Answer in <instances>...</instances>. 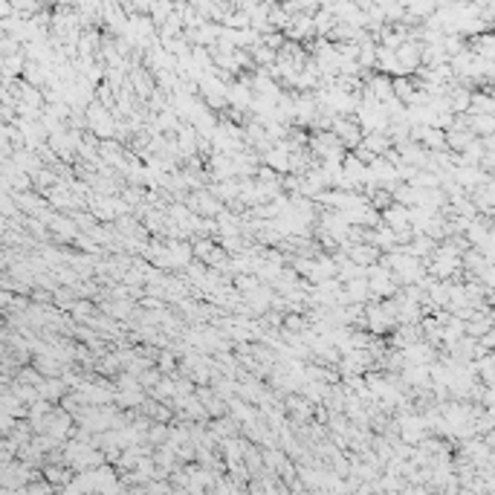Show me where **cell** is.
Here are the masks:
<instances>
[{
	"mask_svg": "<svg viewBox=\"0 0 495 495\" xmlns=\"http://www.w3.org/2000/svg\"><path fill=\"white\" fill-rule=\"evenodd\" d=\"M397 59L403 64L406 76H417V70H423V44L420 41H406V44L397 50Z\"/></svg>",
	"mask_w": 495,
	"mask_h": 495,
	"instance_id": "cell-4",
	"label": "cell"
},
{
	"mask_svg": "<svg viewBox=\"0 0 495 495\" xmlns=\"http://www.w3.org/2000/svg\"><path fill=\"white\" fill-rule=\"evenodd\" d=\"M261 165L273 168V171H278L281 177H287L290 174V151H287V145L278 143L273 151H266L264 157H261Z\"/></svg>",
	"mask_w": 495,
	"mask_h": 495,
	"instance_id": "cell-7",
	"label": "cell"
},
{
	"mask_svg": "<svg viewBox=\"0 0 495 495\" xmlns=\"http://www.w3.org/2000/svg\"><path fill=\"white\" fill-rule=\"evenodd\" d=\"M284 408H287V414L293 417V420H310L313 417V403H310L304 394H287L284 397Z\"/></svg>",
	"mask_w": 495,
	"mask_h": 495,
	"instance_id": "cell-8",
	"label": "cell"
},
{
	"mask_svg": "<svg viewBox=\"0 0 495 495\" xmlns=\"http://www.w3.org/2000/svg\"><path fill=\"white\" fill-rule=\"evenodd\" d=\"M383 223L388 226V229H406V226H412V218H408V209L406 206H397L394 203L388 211H383Z\"/></svg>",
	"mask_w": 495,
	"mask_h": 495,
	"instance_id": "cell-13",
	"label": "cell"
},
{
	"mask_svg": "<svg viewBox=\"0 0 495 495\" xmlns=\"http://www.w3.org/2000/svg\"><path fill=\"white\" fill-rule=\"evenodd\" d=\"M209 191L218 197V200L223 203V206H229V203H235L238 197H240V180H223V182H211L209 186Z\"/></svg>",
	"mask_w": 495,
	"mask_h": 495,
	"instance_id": "cell-11",
	"label": "cell"
},
{
	"mask_svg": "<svg viewBox=\"0 0 495 495\" xmlns=\"http://www.w3.org/2000/svg\"><path fill=\"white\" fill-rule=\"evenodd\" d=\"M38 394H41V400H47V403H52V406H61V400L70 394V386L64 383L61 377L44 379V383H41V388H38Z\"/></svg>",
	"mask_w": 495,
	"mask_h": 495,
	"instance_id": "cell-9",
	"label": "cell"
},
{
	"mask_svg": "<svg viewBox=\"0 0 495 495\" xmlns=\"http://www.w3.org/2000/svg\"><path fill=\"white\" fill-rule=\"evenodd\" d=\"M76 302H78V299H76V293H73V287H59V290H55V295H52V304H55V307H59V310H61V313H67V316H70V313H73V307H76Z\"/></svg>",
	"mask_w": 495,
	"mask_h": 495,
	"instance_id": "cell-15",
	"label": "cell"
},
{
	"mask_svg": "<svg viewBox=\"0 0 495 495\" xmlns=\"http://www.w3.org/2000/svg\"><path fill=\"white\" fill-rule=\"evenodd\" d=\"M148 397L157 400V403H171V400L177 397V377H162V383L154 388Z\"/></svg>",
	"mask_w": 495,
	"mask_h": 495,
	"instance_id": "cell-14",
	"label": "cell"
},
{
	"mask_svg": "<svg viewBox=\"0 0 495 495\" xmlns=\"http://www.w3.org/2000/svg\"><path fill=\"white\" fill-rule=\"evenodd\" d=\"M98 313V304L96 302H76V307H73V313H70V319H73L76 324H87L93 316Z\"/></svg>",
	"mask_w": 495,
	"mask_h": 495,
	"instance_id": "cell-16",
	"label": "cell"
},
{
	"mask_svg": "<svg viewBox=\"0 0 495 495\" xmlns=\"http://www.w3.org/2000/svg\"><path fill=\"white\" fill-rule=\"evenodd\" d=\"M23 50V44L12 35H0V59H9V55H18Z\"/></svg>",
	"mask_w": 495,
	"mask_h": 495,
	"instance_id": "cell-20",
	"label": "cell"
},
{
	"mask_svg": "<svg viewBox=\"0 0 495 495\" xmlns=\"http://www.w3.org/2000/svg\"><path fill=\"white\" fill-rule=\"evenodd\" d=\"M284 330H290V333H304V330H310V319H307V316H299V313H287V316H284Z\"/></svg>",
	"mask_w": 495,
	"mask_h": 495,
	"instance_id": "cell-19",
	"label": "cell"
},
{
	"mask_svg": "<svg viewBox=\"0 0 495 495\" xmlns=\"http://www.w3.org/2000/svg\"><path fill=\"white\" fill-rule=\"evenodd\" d=\"M47 226H50V235H52V244H55V246H73L76 238L81 235L78 226H76V220H73V215H61V211H55Z\"/></svg>",
	"mask_w": 495,
	"mask_h": 495,
	"instance_id": "cell-1",
	"label": "cell"
},
{
	"mask_svg": "<svg viewBox=\"0 0 495 495\" xmlns=\"http://www.w3.org/2000/svg\"><path fill=\"white\" fill-rule=\"evenodd\" d=\"M377 73L379 76H388V78H400L403 73V64L397 59V50H388V47H379L377 52Z\"/></svg>",
	"mask_w": 495,
	"mask_h": 495,
	"instance_id": "cell-6",
	"label": "cell"
},
{
	"mask_svg": "<svg viewBox=\"0 0 495 495\" xmlns=\"http://www.w3.org/2000/svg\"><path fill=\"white\" fill-rule=\"evenodd\" d=\"M23 495H52V487L50 484H32Z\"/></svg>",
	"mask_w": 495,
	"mask_h": 495,
	"instance_id": "cell-23",
	"label": "cell"
},
{
	"mask_svg": "<svg viewBox=\"0 0 495 495\" xmlns=\"http://www.w3.org/2000/svg\"><path fill=\"white\" fill-rule=\"evenodd\" d=\"M162 377H165V374L160 371V368H151V371H145L143 377H139V383H143V388H145V391L151 394L154 388H157V386L162 383Z\"/></svg>",
	"mask_w": 495,
	"mask_h": 495,
	"instance_id": "cell-22",
	"label": "cell"
},
{
	"mask_svg": "<svg viewBox=\"0 0 495 495\" xmlns=\"http://www.w3.org/2000/svg\"><path fill=\"white\" fill-rule=\"evenodd\" d=\"M191 246H194V261H209V255L215 252V246H218V240L215 238H194L191 240Z\"/></svg>",
	"mask_w": 495,
	"mask_h": 495,
	"instance_id": "cell-17",
	"label": "cell"
},
{
	"mask_svg": "<svg viewBox=\"0 0 495 495\" xmlns=\"http://www.w3.org/2000/svg\"><path fill=\"white\" fill-rule=\"evenodd\" d=\"M345 252H348V258H350L353 264L362 266V270H371V266H377L379 258H383V252H379L377 246H371V244H353V246H348Z\"/></svg>",
	"mask_w": 495,
	"mask_h": 495,
	"instance_id": "cell-5",
	"label": "cell"
},
{
	"mask_svg": "<svg viewBox=\"0 0 495 495\" xmlns=\"http://www.w3.org/2000/svg\"><path fill=\"white\" fill-rule=\"evenodd\" d=\"M333 134L339 136V143L345 145L348 154H353L362 143H365V131L359 128V122L357 116H336L333 122Z\"/></svg>",
	"mask_w": 495,
	"mask_h": 495,
	"instance_id": "cell-2",
	"label": "cell"
},
{
	"mask_svg": "<svg viewBox=\"0 0 495 495\" xmlns=\"http://www.w3.org/2000/svg\"><path fill=\"white\" fill-rule=\"evenodd\" d=\"M391 206H394V194L386 191V189H379V191L371 197V209H377L379 215H383V211H388Z\"/></svg>",
	"mask_w": 495,
	"mask_h": 495,
	"instance_id": "cell-21",
	"label": "cell"
},
{
	"mask_svg": "<svg viewBox=\"0 0 495 495\" xmlns=\"http://www.w3.org/2000/svg\"><path fill=\"white\" fill-rule=\"evenodd\" d=\"M26 64H30V59H26V52H23V50H21L18 55H9V59H0V70H3V81H18V78H23Z\"/></svg>",
	"mask_w": 495,
	"mask_h": 495,
	"instance_id": "cell-10",
	"label": "cell"
},
{
	"mask_svg": "<svg viewBox=\"0 0 495 495\" xmlns=\"http://www.w3.org/2000/svg\"><path fill=\"white\" fill-rule=\"evenodd\" d=\"M171 15H174V3H168V0H162V3H151V21L157 23V30Z\"/></svg>",
	"mask_w": 495,
	"mask_h": 495,
	"instance_id": "cell-18",
	"label": "cell"
},
{
	"mask_svg": "<svg viewBox=\"0 0 495 495\" xmlns=\"http://www.w3.org/2000/svg\"><path fill=\"white\" fill-rule=\"evenodd\" d=\"M345 293L350 304H371L374 295H371V284H368V278H357V281H348L345 284Z\"/></svg>",
	"mask_w": 495,
	"mask_h": 495,
	"instance_id": "cell-12",
	"label": "cell"
},
{
	"mask_svg": "<svg viewBox=\"0 0 495 495\" xmlns=\"http://www.w3.org/2000/svg\"><path fill=\"white\" fill-rule=\"evenodd\" d=\"M186 206L194 211L197 218H209V220H218V218H220V211L226 209L209 189H203V191H191V194L186 197Z\"/></svg>",
	"mask_w": 495,
	"mask_h": 495,
	"instance_id": "cell-3",
	"label": "cell"
}]
</instances>
